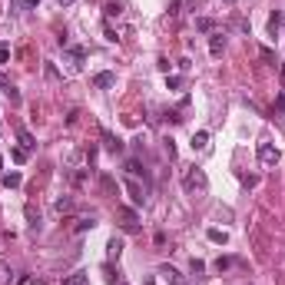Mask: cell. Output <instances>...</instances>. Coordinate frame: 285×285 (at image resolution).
Here are the masks:
<instances>
[{"label":"cell","mask_w":285,"mask_h":285,"mask_svg":"<svg viewBox=\"0 0 285 285\" xmlns=\"http://www.w3.org/2000/svg\"><path fill=\"white\" fill-rule=\"evenodd\" d=\"M183 189H186V196H202L209 189V176L206 169H199V166H189L186 173H183Z\"/></svg>","instance_id":"obj_1"},{"label":"cell","mask_w":285,"mask_h":285,"mask_svg":"<svg viewBox=\"0 0 285 285\" xmlns=\"http://www.w3.org/2000/svg\"><path fill=\"white\" fill-rule=\"evenodd\" d=\"M259 163L262 166H275L279 163V149H275L272 142H259Z\"/></svg>","instance_id":"obj_2"},{"label":"cell","mask_w":285,"mask_h":285,"mask_svg":"<svg viewBox=\"0 0 285 285\" xmlns=\"http://www.w3.org/2000/svg\"><path fill=\"white\" fill-rule=\"evenodd\" d=\"M189 146H192V153H206V149H209V133L206 130L192 133V142H189Z\"/></svg>","instance_id":"obj_3"},{"label":"cell","mask_w":285,"mask_h":285,"mask_svg":"<svg viewBox=\"0 0 285 285\" xmlns=\"http://www.w3.org/2000/svg\"><path fill=\"white\" fill-rule=\"evenodd\" d=\"M113 83H116V73H110V70H103V73L93 77V87H96V90H110Z\"/></svg>","instance_id":"obj_4"},{"label":"cell","mask_w":285,"mask_h":285,"mask_svg":"<svg viewBox=\"0 0 285 285\" xmlns=\"http://www.w3.org/2000/svg\"><path fill=\"white\" fill-rule=\"evenodd\" d=\"M222 50H226V37H222V33H212V37H209V53L222 56Z\"/></svg>","instance_id":"obj_5"},{"label":"cell","mask_w":285,"mask_h":285,"mask_svg":"<svg viewBox=\"0 0 285 285\" xmlns=\"http://www.w3.org/2000/svg\"><path fill=\"white\" fill-rule=\"evenodd\" d=\"M126 189H130V199H133V202H136V206H142V199H146V196H142V186L133 179V176L126 179Z\"/></svg>","instance_id":"obj_6"},{"label":"cell","mask_w":285,"mask_h":285,"mask_svg":"<svg viewBox=\"0 0 285 285\" xmlns=\"http://www.w3.org/2000/svg\"><path fill=\"white\" fill-rule=\"evenodd\" d=\"M103 142H106L110 153H123V140H120V136H113L110 130H103Z\"/></svg>","instance_id":"obj_7"},{"label":"cell","mask_w":285,"mask_h":285,"mask_svg":"<svg viewBox=\"0 0 285 285\" xmlns=\"http://www.w3.org/2000/svg\"><path fill=\"white\" fill-rule=\"evenodd\" d=\"M159 275H166V279H169V285H186V279L176 272L173 265H163V269H159Z\"/></svg>","instance_id":"obj_8"},{"label":"cell","mask_w":285,"mask_h":285,"mask_svg":"<svg viewBox=\"0 0 285 285\" xmlns=\"http://www.w3.org/2000/svg\"><path fill=\"white\" fill-rule=\"evenodd\" d=\"M63 50H66V56L73 60V66H80V63H83V56H87V50H83V47H63Z\"/></svg>","instance_id":"obj_9"},{"label":"cell","mask_w":285,"mask_h":285,"mask_svg":"<svg viewBox=\"0 0 285 285\" xmlns=\"http://www.w3.org/2000/svg\"><path fill=\"white\" fill-rule=\"evenodd\" d=\"M206 236H209V242H216V245H226V242H229V232L226 229H209Z\"/></svg>","instance_id":"obj_10"},{"label":"cell","mask_w":285,"mask_h":285,"mask_svg":"<svg viewBox=\"0 0 285 285\" xmlns=\"http://www.w3.org/2000/svg\"><path fill=\"white\" fill-rule=\"evenodd\" d=\"M17 140L23 142V149H27V153H30L33 146H37V142H33V133H30V130H23V126H20V130H17Z\"/></svg>","instance_id":"obj_11"},{"label":"cell","mask_w":285,"mask_h":285,"mask_svg":"<svg viewBox=\"0 0 285 285\" xmlns=\"http://www.w3.org/2000/svg\"><path fill=\"white\" fill-rule=\"evenodd\" d=\"M63 285H90V275L87 272H73V275H66Z\"/></svg>","instance_id":"obj_12"},{"label":"cell","mask_w":285,"mask_h":285,"mask_svg":"<svg viewBox=\"0 0 285 285\" xmlns=\"http://www.w3.org/2000/svg\"><path fill=\"white\" fill-rule=\"evenodd\" d=\"M0 183H3L7 189H17L23 179H20V173H3V176H0Z\"/></svg>","instance_id":"obj_13"},{"label":"cell","mask_w":285,"mask_h":285,"mask_svg":"<svg viewBox=\"0 0 285 285\" xmlns=\"http://www.w3.org/2000/svg\"><path fill=\"white\" fill-rule=\"evenodd\" d=\"M126 173H130L133 179H140V176H142V179H146V169H142V166H140V159H130V163H126Z\"/></svg>","instance_id":"obj_14"},{"label":"cell","mask_w":285,"mask_h":285,"mask_svg":"<svg viewBox=\"0 0 285 285\" xmlns=\"http://www.w3.org/2000/svg\"><path fill=\"white\" fill-rule=\"evenodd\" d=\"M103 13H106V20H113V17H120V13H123V3H116V0H110V3L103 7Z\"/></svg>","instance_id":"obj_15"},{"label":"cell","mask_w":285,"mask_h":285,"mask_svg":"<svg viewBox=\"0 0 285 285\" xmlns=\"http://www.w3.org/2000/svg\"><path fill=\"white\" fill-rule=\"evenodd\" d=\"M196 30H199V33H216V23L209 20V17H199V20H196Z\"/></svg>","instance_id":"obj_16"},{"label":"cell","mask_w":285,"mask_h":285,"mask_svg":"<svg viewBox=\"0 0 285 285\" xmlns=\"http://www.w3.org/2000/svg\"><path fill=\"white\" fill-rule=\"evenodd\" d=\"M3 93H7V99H10L13 106H20V90L10 87V83H3Z\"/></svg>","instance_id":"obj_17"},{"label":"cell","mask_w":285,"mask_h":285,"mask_svg":"<svg viewBox=\"0 0 285 285\" xmlns=\"http://www.w3.org/2000/svg\"><path fill=\"white\" fill-rule=\"evenodd\" d=\"M279 30H282V13L275 10L272 17H269V33H272V37H275V33H279Z\"/></svg>","instance_id":"obj_18"},{"label":"cell","mask_w":285,"mask_h":285,"mask_svg":"<svg viewBox=\"0 0 285 285\" xmlns=\"http://www.w3.org/2000/svg\"><path fill=\"white\" fill-rule=\"evenodd\" d=\"M93 226H96L93 216H80V219H77V232H87V229H93Z\"/></svg>","instance_id":"obj_19"},{"label":"cell","mask_w":285,"mask_h":285,"mask_svg":"<svg viewBox=\"0 0 285 285\" xmlns=\"http://www.w3.org/2000/svg\"><path fill=\"white\" fill-rule=\"evenodd\" d=\"M53 209H56V212H70V209H73V199H70V196L56 199V202H53Z\"/></svg>","instance_id":"obj_20"},{"label":"cell","mask_w":285,"mask_h":285,"mask_svg":"<svg viewBox=\"0 0 285 285\" xmlns=\"http://www.w3.org/2000/svg\"><path fill=\"white\" fill-rule=\"evenodd\" d=\"M232 265H236L232 255H219V259H216V269H219V272H226V269H232Z\"/></svg>","instance_id":"obj_21"},{"label":"cell","mask_w":285,"mask_h":285,"mask_svg":"<svg viewBox=\"0 0 285 285\" xmlns=\"http://www.w3.org/2000/svg\"><path fill=\"white\" fill-rule=\"evenodd\" d=\"M110 259H120V252H123V239H110Z\"/></svg>","instance_id":"obj_22"},{"label":"cell","mask_w":285,"mask_h":285,"mask_svg":"<svg viewBox=\"0 0 285 285\" xmlns=\"http://www.w3.org/2000/svg\"><path fill=\"white\" fill-rule=\"evenodd\" d=\"M10 156H13V163H27V149H23V146H17V149H10Z\"/></svg>","instance_id":"obj_23"},{"label":"cell","mask_w":285,"mask_h":285,"mask_svg":"<svg viewBox=\"0 0 285 285\" xmlns=\"http://www.w3.org/2000/svg\"><path fill=\"white\" fill-rule=\"evenodd\" d=\"M0 285H10V269H7L3 259H0Z\"/></svg>","instance_id":"obj_24"},{"label":"cell","mask_w":285,"mask_h":285,"mask_svg":"<svg viewBox=\"0 0 285 285\" xmlns=\"http://www.w3.org/2000/svg\"><path fill=\"white\" fill-rule=\"evenodd\" d=\"M189 269H192V275H202V272H206V262H202V259H192Z\"/></svg>","instance_id":"obj_25"},{"label":"cell","mask_w":285,"mask_h":285,"mask_svg":"<svg viewBox=\"0 0 285 285\" xmlns=\"http://www.w3.org/2000/svg\"><path fill=\"white\" fill-rule=\"evenodd\" d=\"M163 149H166V156H169V159H176V142H173V140H163Z\"/></svg>","instance_id":"obj_26"},{"label":"cell","mask_w":285,"mask_h":285,"mask_svg":"<svg viewBox=\"0 0 285 285\" xmlns=\"http://www.w3.org/2000/svg\"><path fill=\"white\" fill-rule=\"evenodd\" d=\"M110 285H130V282H126L120 272H113V269H110Z\"/></svg>","instance_id":"obj_27"},{"label":"cell","mask_w":285,"mask_h":285,"mask_svg":"<svg viewBox=\"0 0 285 285\" xmlns=\"http://www.w3.org/2000/svg\"><path fill=\"white\" fill-rule=\"evenodd\" d=\"M166 87H169V90H176V87H183V77H169V80H166Z\"/></svg>","instance_id":"obj_28"},{"label":"cell","mask_w":285,"mask_h":285,"mask_svg":"<svg viewBox=\"0 0 285 285\" xmlns=\"http://www.w3.org/2000/svg\"><path fill=\"white\" fill-rule=\"evenodd\" d=\"M7 56H10V50H7V47H0V66L7 63Z\"/></svg>","instance_id":"obj_29"},{"label":"cell","mask_w":285,"mask_h":285,"mask_svg":"<svg viewBox=\"0 0 285 285\" xmlns=\"http://www.w3.org/2000/svg\"><path fill=\"white\" fill-rule=\"evenodd\" d=\"M30 285H47V279H30Z\"/></svg>","instance_id":"obj_30"},{"label":"cell","mask_w":285,"mask_h":285,"mask_svg":"<svg viewBox=\"0 0 285 285\" xmlns=\"http://www.w3.org/2000/svg\"><path fill=\"white\" fill-rule=\"evenodd\" d=\"M56 3H60V7H70V3H73V0H56Z\"/></svg>","instance_id":"obj_31"},{"label":"cell","mask_w":285,"mask_h":285,"mask_svg":"<svg viewBox=\"0 0 285 285\" xmlns=\"http://www.w3.org/2000/svg\"><path fill=\"white\" fill-rule=\"evenodd\" d=\"M37 3H40V0H27V7H37Z\"/></svg>","instance_id":"obj_32"},{"label":"cell","mask_w":285,"mask_h":285,"mask_svg":"<svg viewBox=\"0 0 285 285\" xmlns=\"http://www.w3.org/2000/svg\"><path fill=\"white\" fill-rule=\"evenodd\" d=\"M222 3H236V0H222Z\"/></svg>","instance_id":"obj_33"},{"label":"cell","mask_w":285,"mask_h":285,"mask_svg":"<svg viewBox=\"0 0 285 285\" xmlns=\"http://www.w3.org/2000/svg\"><path fill=\"white\" fill-rule=\"evenodd\" d=\"M0 169H3V159H0Z\"/></svg>","instance_id":"obj_34"}]
</instances>
